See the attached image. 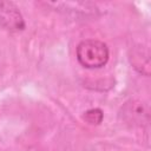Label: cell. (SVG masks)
<instances>
[{
	"instance_id": "obj_5",
	"label": "cell",
	"mask_w": 151,
	"mask_h": 151,
	"mask_svg": "<svg viewBox=\"0 0 151 151\" xmlns=\"http://www.w3.org/2000/svg\"><path fill=\"white\" fill-rule=\"evenodd\" d=\"M84 120L91 125H98L104 118V113L100 109H90L84 113Z\"/></svg>"
},
{
	"instance_id": "obj_1",
	"label": "cell",
	"mask_w": 151,
	"mask_h": 151,
	"mask_svg": "<svg viewBox=\"0 0 151 151\" xmlns=\"http://www.w3.org/2000/svg\"><path fill=\"white\" fill-rule=\"evenodd\" d=\"M77 60L85 68H100L106 65L110 51L105 42L96 39H86L77 46Z\"/></svg>"
},
{
	"instance_id": "obj_3",
	"label": "cell",
	"mask_w": 151,
	"mask_h": 151,
	"mask_svg": "<svg viewBox=\"0 0 151 151\" xmlns=\"http://www.w3.org/2000/svg\"><path fill=\"white\" fill-rule=\"evenodd\" d=\"M26 27L19 7L12 1L0 0V28L9 32H20Z\"/></svg>"
},
{
	"instance_id": "obj_2",
	"label": "cell",
	"mask_w": 151,
	"mask_h": 151,
	"mask_svg": "<svg viewBox=\"0 0 151 151\" xmlns=\"http://www.w3.org/2000/svg\"><path fill=\"white\" fill-rule=\"evenodd\" d=\"M119 117L126 125L133 127H143L149 124L150 110L147 104L139 99L127 100L119 110Z\"/></svg>"
},
{
	"instance_id": "obj_4",
	"label": "cell",
	"mask_w": 151,
	"mask_h": 151,
	"mask_svg": "<svg viewBox=\"0 0 151 151\" xmlns=\"http://www.w3.org/2000/svg\"><path fill=\"white\" fill-rule=\"evenodd\" d=\"M129 59L133 68L137 70L139 73L144 76L150 74V53L147 47L138 45L131 48Z\"/></svg>"
}]
</instances>
